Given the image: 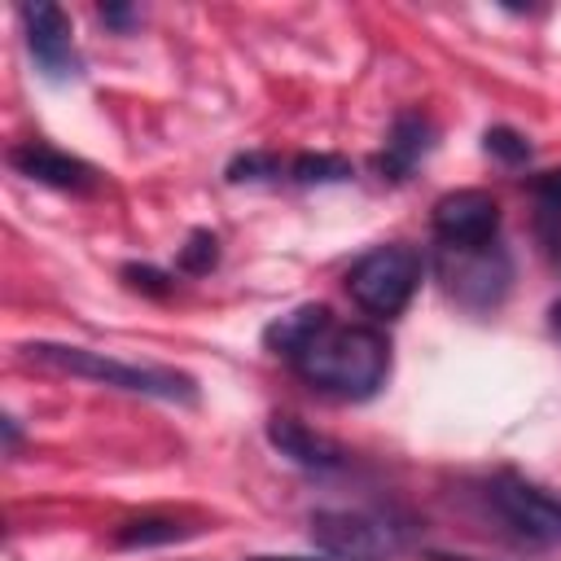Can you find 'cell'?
Returning a JSON list of instances; mask_svg holds the SVG:
<instances>
[{
  "mask_svg": "<svg viewBox=\"0 0 561 561\" xmlns=\"http://www.w3.org/2000/svg\"><path fill=\"white\" fill-rule=\"evenodd\" d=\"M294 368L320 386L324 394L337 399H368L386 386L390 373V342L386 333L368 329V324H329L302 359H294Z\"/></svg>",
  "mask_w": 561,
  "mask_h": 561,
  "instance_id": "1",
  "label": "cell"
},
{
  "mask_svg": "<svg viewBox=\"0 0 561 561\" xmlns=\"http://www.w3.org/2000/svg\"><path fill=\"white\" fill-rule=\"evenodd\" d=\"M22 355L31 364H44V368H57L70 377H88V381H101L114 390H131V394H153V399H171V403L197 399L193 377H184L175 368H140V364H123V359H110L101 351L66 346V342H26Z\"/></svg>",
  "mask_w": 561,
  "mask_h": 561,
  "instance_id": "2",
  "label": "cell"
},
{
  "mask_svg": "<svg viewBox=\"0 0 561 561\" xmlns=\"http://www.w3.org/2000/svg\"><path fill=\"white\" fill-rule=\"evenodd\" d=\"M421 254L403 241H390V245H373L368 254H359L346 272V294L368 311V316H399L416 285H421Z\"/></svg>",
  "mask_w": 561,
  "mask_h": 561,
  "instance_id": "3",
  "label": "cell"
},
{
  "mask_svg": "<svg viewBox=\"0 0 561 561\" xmlns=\"http://www.w3.org/2000/svg\"><path fill=\"white\" fill-rule=\"evenodd\" d=\"M434 267H438L447 298H456L469 311L495 307L513 280V263L495 241L491 245H438Z\"/></svg>",
  "mask_w": 561,
  "mask_h": 561,
  "instance_id": "4",
  "label": "cell"
},
{
  "mask_svg": "<svg viewBox=\"0 0 561 561\" xmlns=\"http://www.w3.org/2000/svg\"><path fill=\"white\" fill-rule=\"evenodd\" d=\"M307 535L324 557H337V561H390L403 552V530L377 513L320 508L311 513Z\"/></svg>",
  "mask_w": 561,
  "mask_h": 561,
  "instance_id": "5",
  "label": "cell"
},
{
  "mask_svg": "<svg viewBox=\"0 0 561 561\" xmlns=\"http://www.w3.org/2000/svg\"><path fill=\"white\" fill-rule=\"evenodd\" d=\"M22 26H26V48L35 57V66L48 79H75L79 75V57H75V26L66 18L61 4H22L18 9Z\"/></svg>",
  "mask_w": 561,
  "mask_h": 561,
  "instance_id": "6",
  "label": "cell"
},
{
  "mask_svg": "<svg viewBox=\"0 0 561 561\" xmlns=\"http://www.w3.org/2000/svg\"><path fill=\"white\" fill-rule=\"evenodd\" d=\"M430 224L443 245H491L500 232V206L482 188H456L434 202Z\"/></svg>",
  "mask_w": 561,
  "mask_h": 561,
  "instance_id": "7",
  "label": "cell"
},
{
  "mask_svg": "<svg viewBox=\"0 0 561 561\" xmlns=\"http://www.w3.org/2000/svg\"><path fill=\"white\" fill-rule=\"evenodd\" d=\"M491 500H495L500 517L508 526H517L526 539H535V543H561V500L557 495H548V491H539V486L504 473L491 486Z\"/></svg>",
  "mask_w": 561,
  "mask_h": 561,
  "instance_id": "8",
  "label": "cell"
},
{
  "mask_svg": "<svg viewBox=\"0 0 561 561\" xmlns=\"http://www.w3.org/2000/svg\"><path fill=\"white\" fill-rule=\"evenodd\" d=\"M9 162H13V171H22L26 180L48 184V188H66V193H88V188H96V180H101L92 162L66 153V149H53V145H44V140L13 145V149H9Z\"/></svg>",
  "mask_w": 561,
  "mask_h": 561,
  "instance_id": "9",
  "label": "cell"
},
{
  "mask_svg": "<svg viewBox=\"0 0 561 561\" xmlns=\"http://www.w3.org/2000/svg\"><path fill=\"white\" fill-rule=\"evenodd\" d=\"M267 443L280 456H289L294 465H302V469H337V465H346V447L342 443L307 430L298 416H285V412H276L267 421Z\"/></svg>",
  "mask_w": 561,
  "mask_h": 561,
  "instance_id": "10",
  "label": "cell"
},
{
  "mask_svg": "<svg viewBox=\"0 0 561 561\" xmlns=\"http://www.w3.org/2000/svg\"><path fill=\"white\" fill-rule=\"evenodd\" d=\"M434 149V123L416 110H403L394 114L390 123V136H386V149L377 153V171L386 180H408L416 171V162Z\"/></svg>",
  "mask_w": 561,
  "mask_h": 561,
  "instance_id": "11",
  "label": "cell"
},
{
  "mask_svg": "<svg viewBox=\"0 0 561 561\" xmlns=\"http://www.w3.org/2000/svg\"><path fill=\"white\" fill-rule=\"evenodd\" d=\"M329 324H333V311H329L324 302H302V307L276 316V320L263 329V346H267L272 355H285V359L294 364V359L307 355V346H311Z\"/></svg>",
  "mask_w": 561,
  "mask_h": 561,
  "instance_id": "12",
  "label": "cell"
},
{
  "mask_svg": "<svg viewBox=\"0 0 561 561\" xmlns=\"http://www.w3.org/2000/svg\"><path fill=\"white\" fill-rule=\"evenodd\" d=\"M530 188H535V237H539V250L561 272V167L535 175Z\"/></svg>",
  "mask_w": 561,
  "mask_h": 561,
  "instance_id": "13",
  "label": "cell"
},
{
  "mask_svg": "<svg viewBox=\"0 0 561 561\" xmlns=\"http://www.w3.org/2000/svg\"><path fill=\"white\" fill-rule=\"evenodd\" d=\"M188 530L171 517H131L114 530V543L118 548H153V543H171V539H184Z\"/></svg>",
  "mask_w": 561,
  "mask_h": 561,
  "instance_id": "14",
  "label": "cell"
},
{
  "mask_svg": "<svg viewBox=\"0 0 561 561\" xmlns=\"http://www.w3.org/2000/svg\"><path fill=\"white\" fill-rule=\"evenodd\" d=\"M351 175H355V167L346 158H337V153H298L289 162V180L294 184H342Z\"/></svg>",
  "mask_w": 561,
  "mask_h": 561,
  "instance_id": "15",
  "label": "cell"
},
{
  "mask_svg": "<svg viewBox=\"0 0 561 561\" xmlns=\"http://www.w3.org/2000/svg\"><path fill=\"white\" fill-rule=\"evenodd\" d=\"M175 263H180V272H188V276H206V272L219 263V237H215L210 228H193V232L184 237Z\"/></svg>",
  "mask_w": 561,
  "mask_h": 561,
  "instance_id": "16",
  "label": "cell"
},
{
  "mask_svg": "<svg viewBox=\"0 0 561 561\" xmlns=\"http://www.w3.org/2000/svg\"><path fill=\"white\" fill-rule=\"evenodd\" d=\"M482 149H486L491 158H500L504 167H522V162H530V140H526L522 131H513V127H486Z\"/></svg>",
  "mask_w": 561,
  "mask_h": 561,
  "instance_id": "17",
  "label": "cell"
},
{
  "mask_svg": "<svg viewBox=\"0 0 561 561\" xmlns=\"http://www.w3.org/2000/svg\"><path fill=\"white\" fill-rule=\"evenodd\" d=\"M276 175H280V158L276 153H259L254 149V153H237L228 162V180L232 184H245V180L254 184V180H276Z\"/></svg>",
  "mask_w": 561,
  "mask_h": 561,
  "instance_id": "18",
  "label": "cell"
},
{
  "mask_svg": "<svg viewBox=\"0 0 561 561\" xmlns=\"http://www.w3.org/2000/svg\"><path fill=\"white\" fill-rule=\"evenodd\" d=\"M123 280L131 289H140V294H153V298H167L175 289V276L162 272V267H149V263H127L123 267Z\"/></svg>",
  "mask_w": 561,
  "mask_h": 561,
  "instance_id": "19",
  "label": "cell"
},
{
  "mask_svg": "<svg viewBox=\"0 0 561 561\" xmlns=\"http://www.w3.org/2000/svg\"><path fill=\"white\" fill-rule=\"evenodd\" d=\"M96 13H101V22L114 26V31H131V26L140 22V9H131V4H101Z\"/></svg>",
  "mask_w": 561,
  "mask_h": 561,
  "instance_id": "20",
  "label": "cell"
},
{
  "mask_svg": "<svg viewBox=\"0 0 561 561\" xmlns=\"http://www.w3.org/2000/svg\"><path fill=\"white\" fill-rule=\"evenodd\" d=\"M250 561H320V557H250Z\"/></svg>",
  "mask_w": 561,
  "mask_h": 561,
  "instance_id": "21",
  "label": "cell"
},
{
  "mask_svg": "<svg viewBox=\"0 0 561 561\" xmlns=\"http://www.w3.org/2000/svg\"><path fill=\"white\" fill-rule=\"evenodd\" d=\"M552 333H557V337H561V298H557V302H552Z\"/></svg>",
  "mask_w": 561,
  "mask_h": 561,
  "instance_id": "22",
  "label": "cell"
},
{
  "mask_svg": "<svg viewBox=\"0 0 561 561\" xmlns=\"http://www.w3.org/2000/svg\"><path fill=\"white\" fill-rule=\"evenodd\" d=\"M430 561H473V557H451V552H434Z\"/></svg>",
  "mask_w": 561,
  "mask_h": 561,
  "instance_id": "23",
  "label": "cell"
}]
</instances>
